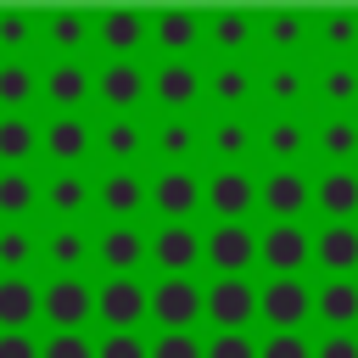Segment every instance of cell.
Wrapping results in <instances>:
<instances>
[{"label":"cell","instance_id":"obj_1","mask_svg":"<svg viewBox=\"0 0 358 358\" xmlns=\"http://www.w3.org/2000/svg\"><path fill=\"white\" fill-rule=\"evenodd\" d=\"M145 319H157V336L196 330V319H201V285L190 274H162L157 285H145Z\"/></svg>","mask_w":358,"mask_h":358},{"label":"cell","instance_id":"obj_2","mask_svg":"<svg viewBox=\"0 0 358 358\" xmlns=\"http://www.w3.org/2000/svg\"><path fill=\"white\" fill-rule=\"evenodd\" d=\"M39 319L50 330H84L95 319V285L84 274H50L39 285Z\"/></svg>","mask_w":358,"mask_h":358},{"label":"cell","instance_id":"obj_3","mask_svg":"<svg viewBox=\"0 0 358 358\" xmlns=\"http://www.w3.org/2000/svg\"><path fill=\"white\" fill-rule=\"evenodd\" d=\"M201 319H213L218 330H246L257 319V285L246 274H213L201 285Z\"/></svg>","mask_w":358,"mask_h":358},{"label":"cell","instance_id":"obj_4","mask_svg":"<svg viewBox=\"0 0 358 358\" xmlns=\"http://www.w3.org/2000/svg\"><path fill=\"white\" fill-rule=\"evenodd\" d=\"M257 319H268V330H302L313 319V285L302 274H268L257 291Z\"/></svg>","mask_w":358,"mask_h":358},{"label":"cell","instance_id":"obj_5","mask_svg":"<svg viewBox=\"0 0 358 358\" xmlns=\"http://www.w3.org/2000/svg\"><path fill=\"white\" fill-rule=\"evenodd\" d=\"M201 207H213L218 224H246V213L257 207V179L246 168H213L201 179Z\"/></svg>","mask_w":358,"mask_h":358},{"label":"cell","instance_id":"obj_6","mask_svg":"<svg viewBox=\"0 0 358 358\" xmlns=\"http://www.w3.org/2000/svg\"><path fill=\"white\" fill-rule=\"evenodd\" d=\"M257 207L274 218V224H296L308 207H313V179L302 168H268L257 179Z\"/></svg>","mask_w":358,"mask_h":358},{"label":"cell","instance_id":"obj_7","mask_svg":"<svg viewBox=\"0 0 358 358\" xmlns=\"http://www.w3.org/2000/svg\"><path fill=\"white\" fill-rule=\"evenodd\" d=\"M95 319L106 324V336L112 330H140V319H145V280L140 274H106L95 285Z\"/></svg>","mask_w":358,"mask_h":358},{"label":"cell","instance_id":"obj_8","mask_svg":"<svg viewBox=\"0 0 358 358\" xmlns=\"http://www.w3.org/2000/svg\"><path fill=\"white\" fill-rule=\"evenodd\" d=\"M145 90H151V73H145L134 56H106V67L95 73V95L106 101L112 117H129V112L145 101Z\"/></svg>","mask_w":358,"mask_h":358},{"label":"cell","instance_id":"obj_9","mask_svg":"<svg viewBox=\"0 0 358 358\" xmlns=\"http://www.w3.org/2000/svg\"><path fill=\"white\" fill-rule=\"evenodd\" d=\"M145 207H157L168 224H190V213L201 207V173L196 168H162L157 179H145Z\"/></svg>","mask_w":358,"mask_h":358},{"label":"cell","instance_id":"obj_10","mask_svg":"<svg viewBox=\"0 0 358 358\" xmlns=\"http://www.w3.org/2000/svg\"><path fill=\"white\" fill-rule=\"evenodd\" d=\"M257 263L268 274H302L313 263V235L302 224H268L257 235Z\"/></svg>","mask_w":358,"mask_h":358},{"label":"cell","instance_id":"obj_11","mask_svg":"<svg viewBox=\"0 0 358 358\" xmlns=\"http://www.w3.org/2000/svg\"><path fill=\"white\" fill-rule=\"evenodd\" d=\"M39 151L67 173V168H78V162L95 151V129H90L78 112H56V117L39 129Z\"/></svg>","mask_w":358,"mask_h":358},{"label":"cell","instance_id":"obj_12","mask_svg":"<svg viewBox=\"0 0 358 358\" xmlns=\"http://www.w3.org/2000/svg\"><path fill=\"white\" fill-rule=\"evenodd\" d=\"M145 39H151V11H134V6H106V11H95V45H101L106 56H134Z\"/></svg>","mask_w":358,"mask_h":358},{"label":"cell","instance_id":"obj_13","mask_svg":"<svg viewBox=\"0 0 358 358\" xmlns=\"http://www.w3.org/2000/svg\"><path fill=\"white\" fill-rule=\"evenodd\" d=\"M39 95H45L56 112H78V106L95 95V73H90L78 56H56V62L39 73Z\"/></svg>","mask_w":358,"mask_h":358},{"label":"cell","instance_id":"obj_14","mask_svg":"<svg viewBox=\"0 0 358 358\" xmlns=\"http://www.w3.org/2000/svg\"><path fill=\"white\" fill-rule=\"evenodd\" d=\"M145 95H157V106H168V112L179 117V112H190V106L201 101V67H196L190 56H168V62H157Z\"/></svg>","mask_w":358,"mask_h":358},{"label":"cell","instance_id":"obj_15","mask_svg":"<svg viewBox=\"0 0 358 358\" xmlns=\"http://www.w3.org/2000/svg\"><path fill=\"white\" fill-rule=\"evenodd\" d=\"M145 257L162 274H190L201 263V229L196 224H157V235H145Z\"/></svg>","mask_w":358,"mask_h":358},{"label":"cell","instance_id":"obj_16","mask_svg":"<svg viewBox=\"0 0 358 358\" xmlns=\"http://www.w3.org/2000/svg\"><path fill=\"white\" fill-rule=\"evenodd\" d=\"M201 257L218 268V274H246L257 263V235L246 224H213L201 235Z\"/></svg>","mask_w":358,"mask_h":358},{"label":"cell","instance_id":"obj_17","mask_svg":"<svg viewBox=\"0 0 358 358\" xmlns=\"http://www.w3.org/2000/svg\"><path fill=\"white\" fill-rule=\"evenodd\" d=\"M95 201H101L106 224H134L145 213V179L134 168H106L101 185H95Z\"/></svg>","mask_w":358,"mask_h":358},{"label":"cell","instance_id":"obj_18","mask_svg":"<svg viewBox=\"0 0 358 358\" xmlns=\"http://www.w3.org/2000/svg\"><path fill=\"white\" fill-rule=\"evenodd\" d=\"M39 207H45L56 224H78V213H90V207H95V185H90L78 168L50 173V179L39 185Z\"/></svg>","mask_w":358,"mask_h":358},{"label":"cell","instance_id":"obj_19","mask_svg":"<svg viewBox=\"0 0 358 358\" xmlns=\"http://www.w3.org/2000/svg\"><path fill=\"white\" fill-rule=\"evenodd\" d=\"M313 263L324 280H358V224H324L313 235Z\"/></svg>","mask_w":358,"mask_h":358},{"label":"cell","instance_id":"obj_20","mask_svg":"<svg viewBox=\"0 0 358 358\" xmlns=\"http://www.w3.org/2000/svg\"><path fill=\"white\" fill-rule=\"evenodd\" d=\"M39 257L56 268V274H78L90 257H95V235L84 224H50V235L39 241Z\"/></svg>","mask_w":358,"mask_h":358},{"label":"cell","instance_id":"obj_21","mask_svg":"<svg viewBox=\"0 0 358 358\" xmlns=\"http://www.w3.org/2000/svg\"><path fill=\"white\" fill-rule=\"evenodd\" d=\"M95 257L106 274H134L145 263V229L140 224H106L95 235Z\"/></svg>","mask_w":358,"mask_h":358},{"label":"cell","instance_id":"obj_22","mask_svg":"<svg viewBox=\"0 0 358 358\" xmlns=\"http://www.w3.org/2000/svg\"><path fill=\"white\" fill-rule=\"evenodd\" d=\"M313 207L330 218V224H352L358 218V173L352 168H324L313 179Z\"/></svg>","mask_w":358,"mask_h":358},{"label":"cell","instance_id":"obj_23","mask_svg":"<svg viewBox=\"0 0 358 358\" xmlns=\"http://www.w3.org/2000/svg\"><path fill=\"white\" fill-rule=\"evenodd\" d=\"M313 319L324 330H352L358 324V280H319L313 285Z\"/></svg>","mask_w":358,"mask_h":358},{"label":"cell","instance_id":"obj_24","mask_svg":"<svg viewBox=\"0 0 358 358\" xmlns=\"http://www.w3.org/2000/svg\"><path fill=\"white\" fill-rule=\"evenodd\" d=\"M39 34L56 56H78L90 39H95V11H45L39 17Z\"/></svg>","mask_w":358,"mask_h":358},{"label":"cell","instance_id":"obj_25","mask_svg":"<svg viewBox=\"0 0 358 358\" xmlns=\"http://www.w3.org/2000/svg\"><path fill=\"white\" fill-rule=\"evenodd\" d=\"M151 39L168 50V56H190V45H201V11L190 6H162L151 17Z\"/></svg>","mask_w":358,"mask_h":358},{"label":"cell","instance_id":"obj_26","mask_svg":"<svg viewBox=\"0 0 358 358\" xmlns=\"http://www.w3.org/2000/svg\"><path fill=\"white\" fill-rule=\"evenodd\" d=\"M313 145V129L296 117V112H280V117H268L263 123V151L280 162V168H296V157Z\"/></svg>","mask_w":358,"mask_h":358},{"label":"cell","instance_id":"obj_27","mask_svg":"<svg viewBox=\"0 0 358 358\" xmlns=\"http://www.w3.org/2000/svg\"><path fill=\"white\" fill-rule=\"evenodd\" d=\"M145 145H151L168 168H190V157L201 151V129H196L190 117H168V123H157V134H145Z\"/></svg>","mask_w":358,"mask_h":358},{"label":"cell","instance_id":"obj_28","mask_svg":"<svg viewBox=\"0 0 358 358\" xmlns=\"http://www.w3.org/2000/svg\"><path fill=\"white\" fill-rule=\"evenodd\" d=\"M39 319V285L28 274H0V330H28Z\"/></svg>","mask_w":358,"mask_h":358},{"label":"cell","instance_id":"obj_29","mask_svg":"<svg viewBox=\"0 0 358 358\" xmlns=\"http://www.w3.org/2000/svg\"><path fill=\"white\" fill-rule=\"evenodd\" d=\"M252 123L241 117V112H224L213 129H207V145H213V157H224L218 168H246V151H252Z\"/></svg>","mask_w":358,"mask_h":358},{"label":"cell","instance_id":"obj_30","mask_svg":"<svg viewBox=\"0 0 358 358\" xmlns=\"http://www.w3.org/2000/svg\"><path fill=\"white\" fill-rule=\"evenodd\" d=\"M201 34H207L224 56H235V50H246V39L257 34V17H252V11L224 6V11H207V17H201Z\"/></svg>","mask_w":358,"mask_h":358},{"label":"cell","instance_id":"obj_31","mask_svg":"<svg viewBox=\"0 0 358 358\" xmlns=\"http://www.w3.org/2000/svg\"><path fill=\"white\" fill-rule=\"evenodd\" d=\"M95 145L106 151V162H112V168H129V162L145 151V129H140L134 117H106V123L95 129Z\"/></svg>","mask_w":358,"mask_h":358},{"label":"cell","instance_id":"obj_32","mask_svg":"<svg viewBox=\"0 0 358 358\" xmlns=\"http://www.w3.org/2000/svg\"><path fill=\"white\" fill-rule=\"evenodd\" d=\"M313 145L324 151V162H330V168H347V162L358 157V123H352L347 112H330V117L313 129Z\"/></svg>","mask_w":358,"mask_h":358},{"label":"cell","instance_id":"obj_33","mask_svg":"<svg viewBox=\"0 0 358 358\" xmlns=\"http://www.w3.org/2000/svg\"><path fill=\"white\" fill-rule=\"evenodd\" d=\"M34 151H39V123L28 112H0V162L22 168Z\"/></svg>","mask_w":358,"mask_h":358},{"label":"cell","instance_id":"obj_34","mask_svg":"<svg viewBox=\"0 0 358 358\" xmlns=\"http://www.w3.org/2000/svg\"><path fill=\"white\" fill-rule=\"evenodd\" d=\"M34 207H39V179L28 168H0V218L22 224Z\"/></svg>","mask_w":358,"mask_h":358},{"label":"cell","instance_id":"obj_35","mask_svg":"<svg viewBox=\"0 0 358 358\" xmlns=\"http://www.w3.org/2000/svg\"><path fill=\"white\" fill-rule=\"evenodd\" d=\"M34 95H39V73H34L22 56H6V62H0V106H6V112H28Z\"/></svg>","mask_w":358,"mask_h":358},{"label":"cell","instance_id":"obj_36","mask_svg":"<svg viewBox=\"0 0 358 358\" xmlns=\"http://www.w3.org/2000/svg\"><path fill=\"white\" fill-rule=\"evenodd\" d=\"M201 84H207L224 106H241V101L252 95V67H246V62H235V56H224L213 73H201Z\"/></svg>","mask_w":358,"mask_h":358},{"label":"cell","instance_id":"obj_37","mask_svg":"<svg viewBox=\"0 0 358 358\" xmlns=\"http://www.w3.org/2000/svg\"><path fill=\"white\" fill-rule=\"evenodd\" d=\"M313 84H319V101H324L330 112H347V106L358 101V67H352V62H330Z\"/></svg>","mask_w":358,"mask_h":358},{"label":"cell","instance_id":"obj_38","mask_svg":"<svg viewBox=\"0 0 358 358\" xmlns=\"http://www.w3.org/2000/svg\"><path fill=\"white\" fill-rule=\"evenodd\" d=\"M39 257V241L28 224H0V274H28V263Z\"/></svg>","mask_w":358,"mask_h":358},{"label":"cell","instance_id":"obj_39","mask_svg":"<svg viewBox=\"0 0 358 358\" xmlns=\"http://www.w3.org/2000/svg\"><path fill=\"white\" fill-rule=\"evenodd\" d=\"M263 39L274 45V50H296L302 39H308V28H313V17H302V11H268L263 22Z\"/></svg>","mask_w":358,"mask_h":358},{"label":"cell","instance_id":"obj_40","mask_svg":"<svg viewBox=\"0 0 358 358\" xmlns=\"http://www.w3.org/2000/svg\"><path fill=\"white\" fill-rule=\"evenodd\" d=\"M263 90H268L274 106H296V101L308 95V73H302L296 62H274V67L263 73Z\"/></svg>","mask_w":358,"mask_h":358},{"label":"cell","instance_id":"obj_41","mask_svg":"<svg viewBox=\"0 0 358 358\" xmlns=\"http://www.w3.org/2000/svg\"><path fill=\"white\" fill-rule=\"evenodd\" d=\"M34 34H39V17H34V11H17V6L0 11V50H6V56H22Z\"/></svg>","mask_w":358,"mask_h":358},{"label":"cell","instance_id":"obj_42","mask_svg":"<svg viewBox=\"0 0 358 358\" xmlns=\"http://www.w3.org/2000/svg\"><path fill=\"white\" fill-rule=\"evenodd\" d=\"M313 28H319V39L330 50H352L358 45V11H324V17H313Z\"/></svg>","mask_w":358,"mask_h":358},{"label":"cell","instance_id":"obj_43","mask_svg":"<svg viewBox=\"0 0 358 358\" xmlns=\"http://www.w3.org/2000/svg\"><path fill=\"white\" fill-rule=\"evenodd\" d=\"M201 358H257V341L246 330H213L201 341Z\"/></svg>","mask_w":358,"mask_h":358},{"label":"cell","instance_id":"obj_44","mask_svg":"<svg viewBox=\"0 0 358 358\" xmlns=\"http://www.w3.org/2000/svg\"><path fill=\"white\" fill-rule=\"evenodd\" d=\"M39 358H95V341L84 330H50L39 341Z\"/></svg>","mask_w":358,"mask_h":358},{"label":"cell","instance_id":"obj_45","mask_svg":"<svg viewBox=\"0 0 358 358\" xmlns=\"http://www.w3.org/2000/svg\"><path fill=\"white\" fill-rule=\"evenodd\" d=\"M145 358H201V336L196 330H168V336L145 341Z\"/></svg>","mask_w":358,"mask_h":358},{"label":"cell","instance_id":"obj_46","mask_svg":"<svg viewBox=\"0 0 358 358\" xmlns=\"http://www.w3.org/2000/svg\"><path fill=\"white\" fill-rule=\"evenodd\" d=\"M257 358H313V341L302 330H268V341H257Z\"/></svg>","mask_w":358,"mask_h":358},{"label":"cell","instance_id":"obj_47","mask_svg":"<svg viewBox=\"0 0 358 358\" xmlns=\"http://www.w3.org/2000/svg\"><path fill=\"white\" fill-rule=\"evenodd\" d=\"M95 358H145V336L140 330H112L95 341Z\"/></svg>","mask_w":358,"mask_h":358},{"label":"cell","instance_id":"obj_48","mask_svg":"<svg viewBox=\"0 0 358 358\" xmlns=\"http://www.w3.org/2000/svg\"><path fill=\"white\" fill-rule=\"evenodd\" d=\"M313 358H358V336L352 330H324L313 341Z\"/></svg>","mask_w":358,"mask_h":358},{"label":"cell","instance_id":"obj_49","mask_svg":"<svg viewBox=\"0 0 358 358\" xmlns=\"http://www.w3.org/2000/svg\"><path fill=\"white\" fill-rule=\"evenodd\" d=\"M0 358H39V341L28 330H0Z\"/></svg>","mask_w":358,"mask_h":358}]
</instances>
